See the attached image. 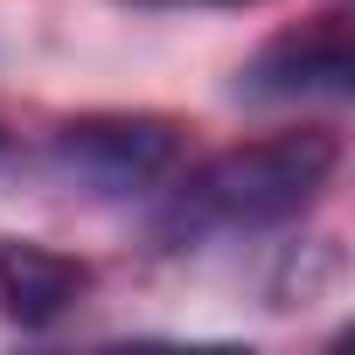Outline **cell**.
<instances>
[{"mask_svg": "<svg viewBox=\"0 0 355 355\" xmlns=\"http://www.w3.org/2000/svg\"><path fill=\"white\" fill-rule=\"evenodd\" d=\"M334 167H341L334 132H272V139L230 146L174 189V202L160 209V244L189 251L209 237H251V230L293 223L334 182Z\"/></svg>", "mask_w": 355, "mask_h": 355, "instance_id": "obj_1", "label": "cell"}, {"mask_svg": "<svg viewBox=\"0 0 355 355\" xmlns=\"http://www.w3.org/2000/svg\"><path fill=\"white\" fill-rule=\"evenodd\" d=\"M216 8H244V0H216Z\"/></svg>", "mask_w": 355, "mask_h": 355, "instance_id": "obj_5", "label": "cell"}, {"mask_svg": "<svg viewBox=\"0 0 355 355\" xmlns=\"http://www.w3.org/2000/svg\"><path fill=\"white\" fill-rule=\"evenodd\" d=\"M355 91V42H348V21L341 15H320L279 42H265L244 77H237V98H258V105H279V98H348Z\"/></svg>", "mask_w": 355, "mask_h": 355, "instance_id": "obj_3", "label": "cell"}, {"mask_svg": "<svg viewBox=\"0 0 355 355\" xmlns=\"http://www.w3.org/2000/svg\"><path fill=\"white\" fill-rule=\"evenodd\" d=\"M174 153H182V125L153 119V112H98V119H77L56 132V167L98 196H132V189L160 182Z\"/></svg>", "mask_w": 355, "mask_h": 355, "instance_id": "obj_2", "label": "cell"}, {"mask_svg": "<svg viewBox=\"0 0 355 355\" xmlns=\"http://www.w3.org/2000/svg\"><path fill=\"white\" fill-rule=\"evenodd\" d=\"M84 293H91V265L84 258H70L56 244H35V237H0V306H8V320L49 327Z\"/></svg>", "mask_w": 355, "mask_h": 355, "instance_id": "obj_4", "label": "cell"}]
</instances>
